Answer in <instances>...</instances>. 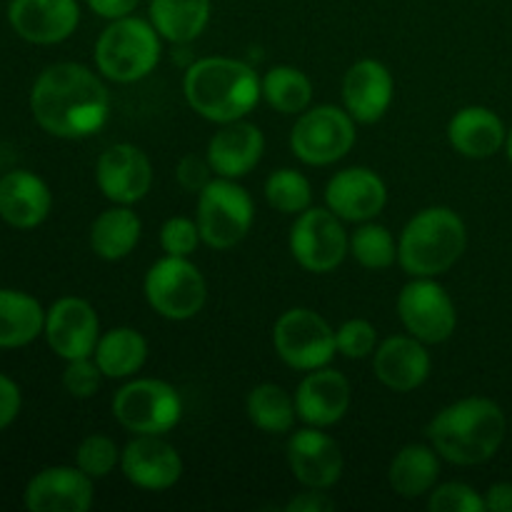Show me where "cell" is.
<instances>
[{"label": "cell", "instance_id": "obj_1", "mask_svg": "<svg viewBox=\"0 0 512 512\" xmlns=\"http://www.w3.org/2000/svg\"><path fill=\"white\" fill-rule=\"evenodd\" d=\"M30 113L53 138H90L110 118L108 85L88 65L53 63L30 88Z\"/></svg>", "mask_w": 512, "mask_h": 512}, {"label": "cell", "instance_id": "obj_2", "mask_svg": "<svg viewBox=\"0 0 512 512\" xmlns=\"http://www.w3.org/2000/svg\"><path fill=\"white\" fill-rule=\"evenodd\" d=\"M425 433L440 458L473 468L495 458L508 433V418L495 400L470 395L435 413Z\"/></svg>", "mask_w": 512, "mask_h": 512}, {"label": "cell", "instance_id": "obj_3", "mask_svg": "<svg viewBox=\"0 0 512 512\" xmlns=\"http://www.w3.org/2000/svg\"><path fill=\"white\" fill-rule=\"evenodd\" d=\"M183 93L200 118L225 125L253 113L263 98V85L258 73L243 60L210 55L188 65Z\"/></svg>", "mask_w": 512, "mask_h": 512}, {"label": "cell", "instance_id": "obj_4", "mask_svg": "<svg viewBox=\"0 0 512 512\" xmlns=\"http://www.w3.org/2000/svg\"><path fill=\"white\" fill-rule=\"evenodd\" d=\"M468 248L465 220L448 205H430L405 223L398 238V263L410 278H440Z\"/></svg>", "mask_w": 512, "mask_h": 512}, {"label": "cell", "instance_id": "obj_5", "mask_svg": "<svg viewBox=\"0 0 512 512\" xmlns=\"http://www.w3.org/2000/svg\"><path fill=\"white\" fill-rule=\"evenodd\" d=\"M163 58V38L153 23L138 15L110 20L95 40L93 60L98 73L113 83L130 85L148 78Z\"/></svg>", "mask_w": 512, "mask_h": 512}, {"label": "cell", "instance_id": "obj_6", "mask_svg": "<svg viewBox=\"0 0 512 512\" xmlns=\"http://www.w3.org/2000/svg\"><path fill=\"white\" fill-rule=\"evenodd\" d=\"M195 220L208 248L230 250L243 243L253 228L255 203L238 180L215 175L198 193Z\"/></svg>", "mask_w": 512, "mask_h": 512}, {"label": "cell", "instance_id": "obj_7", "mask_svg": "<svg viewBox=\"0 0 512 512\" xmlns=\"http://www.w3.org/2000/svg\"><path fill=\"white\" fill-rule=\"evenodd\" d=\"M358 140V123L340 105H313L298 115L290 130V150L313 168H328L343 160Z\"/></svg>", "mask_w": 512, "mask_h": 512}, {"label": "cell", "instance_id": "obj_8", "mask_svg": "<svg viewBox=\"0 0 512 512\" xmlns=\"http://www.w3.org/2000/svg\"><path fill=\"white\" fill-rule=\"evenodd\" d=\"M143 293L150 308L165 320H193L208 300V283L190 258L165 255L155 260L143 280Z\"/></svg>", "mask_w": 512, "mask_h": 512}, {"label": "cell", "instance_id": "obj_9", "mask_svg": "<svg viewBox=\"0 0 512 512\" xmlns=\"http://www.w3.org/2000/svg\"><path fill=\"white\" fill-rule=\"evenodd\" d=\"M110 408L120 428L133 435H168L183 418V398L160 378H130Z\"/></svg>", "mask_w": 512, "mask_h": 512}, {"label": "cell", "instance_id": "obj_10", "mask_svg": "<svg viewBox=\"0 0 512 512\" xmlns=\"http://www.w3.org/2000/svg\"><path fill=\"white\" fill-rule=\"evenodd\" d=\"M273 348L288 368L310 373L338 355L335 328L313 308H290L275 320Z\"/></svg>", "mask_w": 512, "mask_h": 512}, {"label": "cell", "instance_id": "obj_11", "mask_svg": "<svg viewBox=\"0 0 512 512\" xmlns=\"http://www.w3.org/2000/svg\"><path fill=\"white\" fill-rule=\"evenodd\" d=\"M345 220H340L333 210L313 208L295 215L290 228V255L295 263L308 273H333L350 255V235L345 230Z\"/></svg>", "mask_w": 512, "mask_h": 512}, {"label": "cell", "instance_id": "obj_12", "mask_svg": "<svg viewBox=\"0 0 512 512\" xmlns=\"http://www.w3.org/2000/svg\"><path fill=\"white\" fill-rule=\"evenodd\" d=\"M398 318L405 333L425 345L445 343L458 328V308L435 278H413L400 290Z\"/></svg>", "mask_w": 512, "mask_h": 512}, {"label": "cell", "instance_id": "obj_13", "mask_svg": "<svg viewBox=\"0 0 512 512\" xmlns=\"http://www.w3.org/2000/svg\"><path fill=\"white\" fill-rule=\"evenodd\" d=\"M45 340L48 348L58 355L60 360H78L93 358L95 345L100 340V318L93 305L83 298L55 300L45 313Z\"/></svg>", "mask_w": 512, "mask_h": 512}, {"label": "cell", "instance_id": "obj_14", "mask_svg": "<svg viewBox=\"0 0 512 512\" xmlns=\"http://www.w3.org/2000/svg\"><path fill=\"white\" fill-rule=\"evenodd\" d=\"M98 190L115 205H135L153 188V163L133 143H115L95 163Z\"/></svg>", "mask_w": 512, "mask_h": 512}, {"label": "cell", "instance_id": "obj_15", "mask_svg": "<svg viewBox=\"0 0 512 512\" xmlns=\"http://www.w3.org/2000/svg\"><path fill=\"white\" fill-rule=\"evenodd\" d=\"M288 465L303 488L330 490L343 478V450L325 428L293 430L288 438Z\"/></svg>", "mask_w": 512, "mask_h": 512}, {"label": "cell", "instance_id": "obj_16", "mask_svg": "<svg viewBox=\"0 0 512 512\" xmlns=\"http://www.w3.org/2000/svg\"><path fill=\"white\" fill-rule=\"evenodd\" d=\"M23 503L30 512H88L95 503V480L78 465H50L28 480Z\"/></svg>", "mask_w": 512, "mask_h": 512}, {"label": "cell", "instance_id": "obj_17", "mask_svg": "<svg viewBox=\"0 0 512 512\" xmlns=\"http://www.w3.org/2000/svg\"><path fill=\"white\" fill-rule=\"evenodd\" d=\"M120 470L135 488L163 493L183 478V458L163 435H133L120 455Z\"/></svg>", "mask_w": 512, "mask_h": 512}, {"label": "cell", "instance_id": "obj_18", "mask_svg": "<svg viewBox=\"0 0 512 512\" xmlns=\"http://www.w3.org/2000/svg\"><path fill=\"white\" fill-rule=\"evenodd\" d=\"M325 205L345 223H368L388 205V185L373 168L353 165L328 180Z\"/></svg>", "mask_w": 512, "mask_h": 512}, {"label": "cell", "instance_id": "obj_19", "mask_svg": "<svg viewBox=\"0 0 512 512\" xmlns=\"http://www.w3.org/2000/svg\"><path fill=\"white\" fill-rule=\"evenodd\" d=\"M8 23L33 45L65 43L80 25L78 0H10Z\"/></svg>", "mask_w": 512, "mask_h": 512}, {"label": "cell", "instance_id": "obj_20", "mask_svg": "<svg viewBox=\"0 0 512 512\" xmlns=\"http://www.w3.org/2000/svg\"><path fill=\"white\" fill-rule=\"evenodd\" d=\"M395 98V78L388 65L363 58L348 68L343 78V108L355 123L373 125L385 118Z\"/></svg>", "mask_w": 512, "mask_h": 512}, {"label": "cell", "instance_id": "obj_21", "mask_svg": "<svg viewBox=\"0 0 512 512\" xmlns=\"http://www.w3.org/2000/svg\"><path fill=\"white\" fill-rule=\"evenodd\" d=\"M353 390L350 380L335 368H318L305 373L295 390V408L305 425L315 428H333L348 415Z\"/></svg>", "mask_w": 512, "mask_h": 512}, {"label": "cell", "instance_id": "obj_22", "mask_svg": "<svg viewBox=\"0 0 512 512\" xmlns=\"http://www.w3.org/2000/svg\"><path fill=\"white\" fill-rule=\"evenodd\" d=\"M433 370L428 345L413 335H390L373 353V373L380 383L395 393H413Z\"/></svg>", "mask_w": 512, "mask_h": 512}, {"label": "cell", "instance_id": "obj_23", "mask_svg": "<svg viewBox=\"0 0 512 512\" xmlns=\"http://www.w3.org/2000/svg\"><path fill=\"white\" fill-rule=\"evenodd\" d=\"M265 153V135L250 120H233L220 125L208 140V163L218 178L240 180L253 173Z\"/></svg>", "mask_w": 512, "mask_h": 512}, {"label": "cell", "instance_id": "obj_24", "mask_svg": "<svg viewBox=\"0 0 512 512\" xmlns=\"http://www.w3.org/2000/svg\"><path fill=\"white\" fill-rule=\"evenodd\" d=\"M53 193L33 170H10L0 178V220L15 230H33L48 220Z\"/></svg>", "mask_w": 512, "mask_h": 512}, {"label": "cell", "instance_id": "obj_25", "mask_svg": "<svg viewBox=\"0 0 512 512\" xmlns=\"http://www.w3.org/2000/svg\"><path fill=\"white\" fill-rule=\"evenodd\" d=\"M448 140L463 158L488 160L505 148L508 128L495 110L485 105H468L450 118Z\"/></svg>", "mask_w": 512, "mask_h": 512}, {"label": "cell", "instance_id": "obj_26", "mask_svg": "<svg viewBox=\"0 0 512 512\" xmlns=\"http://www.w3.org/2000/svg\"><path fill=\"white\" fill-rule=\"evenodd\" d=\"M440 455L433 445L410 443L395 453L388 468V483L395 495L405 500H418L430 495V490L438 485L443 465Z\"/></svg>", "mask_w": 512, "mask_h": 512}, {"label": "cell", "instance_id": "obj_27", "mask_svg": "<svg viewBox=\"0 0 512 512\" xmlns=\"http://www.w3.org/2000/svg\"><path fill=\"white\" fill-rule=\"evenodd\" d=\"M143 220L133 205H115L103 210L90 225V248L100 260L118 263L125 260L140 243Z\"/></svg>", "mask_w": 512, "mask_h": 512}, {"label": "cell", "instance_id": "obj_28", "mask_svg": "<svg viewBox=\"0 0 512 512\" xmlns=\"http://www.w3.org/2000/svg\"><path fill=\"white\" fill-rule=\"evenodd\" d=\"M45 313L40 300L25 290L0 288V350L35 343L45 330Z\"/></svg>", "mask_w": 512, "mask_h": 512}, {"label": "cell", "instance_id": "obj_29", "mask_svg": "<svg viewBox=\"0 0 512 512\" xmlns=\"http://www.w3.org/2000/svg\"><path fill=\"white\" fill-rule=\"evenodd\" d=\"M213 13L210 0H150L148 20L160 38L173 45H188L205 33Z\"/></svg>", "mask_w": 512, "mask_h": 512}, {"label": "cell", "instance_id": "obj_30", "mask_svg": "<svg viewBox=\"0 0 512 512\" xmlns=\"http://www.w3.org/2000/svg\"><path fill=\"white\" fill-rule=\"evenodd\" d=\"M93 360L110 380H130L143 370L148 360V340L140 330L118 325L100 335Z\"/></svg>", "mask_w": 512, "mask_h": 512}, {"label": "cell", "instance_id": "obj_31", "mask_svg": "<svg viewBox=\"0 0 512 512\" xmlns=\"http://www.w3.org/2000/svg\"><path fill=\"white\" fill-rule=\"evenodd\" d=\"M245 413H248V420L260 433L268 435L293 433L295 420H298L295 395H290L278 383L255 385L248 393V400H245Z\"/></svg>", "mask_w": 512, "mask_h": 512}, {"label": "cell", "instance_id": "obj_32", "mask_svg": "<svg viewBox=\"0 0 512 512\" xmlns=\"http://www.w3.org/2000/svg\"><path fill=\"white\" fill-rule=\"evenodd\" d=\"M263 100L283 115H300L313 103V83L295 65H275L260 78Z\"/></svg>", "mask_w": 512, "mask_h": 512}, {"label": "cell", "instance_id": "obj_33", "mask_svg": "<svg viewBox=\"0 0 512 512\" xmlns=\"http://www.w3.org/2000/svg\"><path fill=\"white\" fill-rule=\"evenodd\" d=\"M350 258L365 270H385L398 263V240L385 225L368 220L350 233Z\"/></svg>", "mask_w": 512, "mask_h": 512}, {"label": "cell", "instance_id": "obj_34", "mask_svg": "<svg viewBox=\"0 0 512 512\" xmlns=\"http://www.w3.org/2000/svg\"><path fill=\"white\" fill-rule=\"evenodd\" d=\"M265 200L278 213L300 215L313 205V185L298 168L273 170L265 180Z\"/></svg>", "mask_w": 512, "mask_h": 512}, {"label": "cell", "instance_id": "obj_35", "mask_svg": "<svg viewBox=\"0 0 512 512\" xmlns=\"http://www.w3.org/2000/svg\"><path fill=\"white\" fill-rule=\"evenodd\" d=\"M120 455L123 450L110 435L93 433L80 440L78 450H75V465L93 480H105L120 465Z\"/></svg>", "mask_w": 512, "mask_h": 512}, {"label": "cell", "instance_id": "obj_36", "mask_svg": "<svg viewBox=\"0 0 512 512\" xmlns=\"http://www.w3.org/2000/svg\"><path fill=\"white\" fill-rule=\"evenodd\" d=\"M335 340H338V353L348 360H365L373 358L378 350V330L370 320L365 318H350L335 330Z\"/></svg>", "mask_w": 512, "mask_h": 512}, {"label": "cell", "instance_id": "obj_37", "mask_svg": "<svg viewBox=\"0 0 512 512\" xmlns=\"http://www.w3.org/2000/svg\"><path fill=\"white\" fill-rule=\"evenodd\" d=\"M430 512H485V498L468 483H438L428 495Z\"/></svg>", "mask_w": 512, "mask_h": 512}, {"label": "cell", "instance_id": "obj_38", "mask_svg": "<svg viewBox=\"0 0 512 512\" xmlns=\"http://www.w3.org/2000/svg\"><path fill=\"white\" fill-rule=\"evenodd\" d=\"M203 243L198 220L185 218V215H173L160 228V248L165 255H178V258H190Z\"/></svg>", "mask_w": 512, "mask_h": 512}, {"label": "cell", "instance_id": "obj_39", "mask_svg": "<svg viewBox=\"0 0 512 512\" xmlns=\"http://www.w3.org/2000/svg\"><path fill=\"white\" fill-rule=\"evenodd\" d=\"M103 378V370L98 368V363L93 358L68 360V365L63 370V388L70 398L88 400L98 393L100 385H103Z\"/></svg>", "mask_w": 512, "mask_h": 512}, {"label": "cell", "instance_id": "obj_40", "mask_svg": "<svg viewBox=\"0 0 512 512\" xmlns=\"http://www.w3.org/2000/svg\"><path fill=\"white\" fill-rule=\"evenodd\" d=\"M213 175L215 173L208 163V155L203 158L198 153H185L178 160V165H175V180H178V185L185 193L198 195L213 180Z\"/></svg>", "mask_w": 512, "mask_h": 512}, {"label": "cell", "instance_id": "obj_41", "mask_svg": "<svg viewBox=\"0 0 512 512\" xmlns=\"http://www.w3.org/2000/svg\"><path fill=\"white\" fill-rule=\"evenodd\" d=\"M20 408H23V393L13 378L0 373V433L18 420Z\"/></svg>", "mask_w": 512, "mask_h": 512}, {"label": "cell", "instance_id": "obj_42", "mask_svg": "<svg viewBox=\"0 0 512 512\" xmlns=\"http://www.w3.org/2000/svg\"><path fill=\"white\" fill-rule=\"evenodd\" d=\"M335 510V500L325 490L305 488V493H298L288 500L285 512H330Z\"/></svg>", "mask_w": 512, "mask_h": 512}, {"label": "cell", "instance_id": "obj_43", "mask_svg": "<svg viewBox=\"0 0 512 512\" xmlns=\"http://www.w3.org/2000/svg\"><path fill=\"white\" fill-rule=\"evenodd\" d=\"M88 8L103 20H118L125 15H133L138 10L140 0H85Z\"/></svg>", "mask_w": 512, "mask_h": 512}, {"label": "cell", "instance_id": "obj_44", "mask_svg": "<svg viewBox=\"0 0 512 512\" xmlns=\"http://www.w3.org/2000/svg\"><path fill=\"white\" fill-rule=\"evenodd\" d=\"M483 498L485 512H512V483H493Z\"/></svg>", "mask_w": 512, "mask_h": 512}, {"label": "cell", "instance_id": "obj_45", "mask_svg": "<svg viewBox=\"0 0 512 512\" xmlns=\"http://www.w3.org/2000/svg\"><path fill=\"white\" fill-rule=\"evenodd\" d=\"M505 153H508V160L512 165V128L508 130V140H505Z\"/></svg>", "mask_w": 512, "mask_h": 512}]
</instances>
